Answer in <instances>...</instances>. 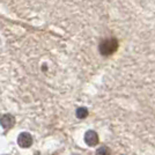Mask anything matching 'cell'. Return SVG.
<instances>
[{"mask_svg": "<svg viewBox=\"0 0 155 155\" xmlns=\"http://www.w3.org/2000/svg\"><path fill=\"white\" fill-rule=\"evenodd\" d=\"M117 49H118V42L115 38L105 39L100 44V53L104 57L111 56L112 53H115Z\"/></svg>", "mask_w": 155, "mask_h": 155, "instance_id": "obj_1", "label": "cell"}, {"mask_svg": "<svg viewBox=\"0 0 155 155\" xmlns=\"http://www.w3.org/2000/svg\"><path fill=\"white\" fill-rule=\"evenodd\" d=\"M18 143L20 147L22 148H28L32 145V137L29 134L28 132H22L19 137H18Z\"/></svg>", "mask_w": 155, "mask_h": 155, "instance_id": "obj_2", "label": "cell"}, {"mask_svg": "<svg viewBox=\"0 0 155 155\" xmlns=\"http://www.w3.org/2000/svg\"><path fill=\"white\" fill-rule=\"evenodd\" d=\"M84 141L88 146H95L98 143V136L95 131H88L84 134Z\"/></svg>", "mask_w": 155, "mask_h": 155, "instance_id": "obj_3", "label": "cell"}, {"mask_svg": "<svg viewBox=\"0 0 155 155\" xmlns=\"http://www.w3.org/2000/svg\"><path fill=\"white\" fill-rule=\"evenodd\" d=\"M0 124H1V126L4 127V129H11V127H13L14 124H15V119H14V117L12 115H4V116L0 118Z\"/></svg>", "mask_w": 155, "mask_h": 155, "instance_id": "obj_4", "label": "cell"}, {"mask_svg": "<svg viewBox=\"0 0 155 155\" xmlns=\"http://www.w3.org/2000/svg\"><path fill=\"white\" fill-rule=\"evenodd\" d=\"M87 115H88V111H87L86 108H79V109L77 110V117L78 118H80V119H82V118H84V117H87Z\"/></svg>", "mask_w": 155, "mask_h": 155, "instance_id": "obj_5", "label": "cell"}, {"mask_svg": "<svg viewBox=\"0 0 155 155\" xmlns=\"http://www.w3.org/2000/svg\"><path fill=\"white\" fill-rule=\"evenodd\" d=\"M96 155H110V149L107 146H102L96 150Z\"/></svg>", "mask_w": 155, "mask_h": 155, "instance_id": "obj_6", "label": "cell"}]
</instances>
